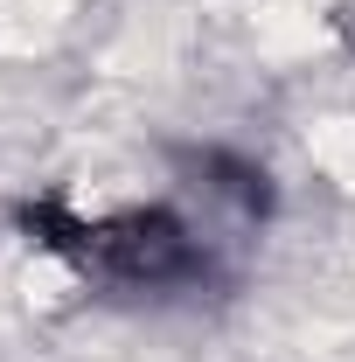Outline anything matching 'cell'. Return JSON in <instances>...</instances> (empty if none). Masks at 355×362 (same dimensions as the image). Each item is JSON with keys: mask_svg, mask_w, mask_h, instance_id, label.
Masks as SVG:
<instances>
[{"mask_svg": "<svg viewBox=\"0 0 355 362\" xmlns=\"http://www.w3.org/2000/svg\"><path fill=\"white\" fill-rule=\"evenodd\" d=\"M28 230L35 244L63 251L70 265H84L91 279L105 286H188L202 272V237L181 223L175 209H105V216H77L63 202H42L28 209Z\"/></svg>", "mask_w": 355, "mask_h": 362, "instance_id": "cell-1", "label": "cell"}]
</instances>
